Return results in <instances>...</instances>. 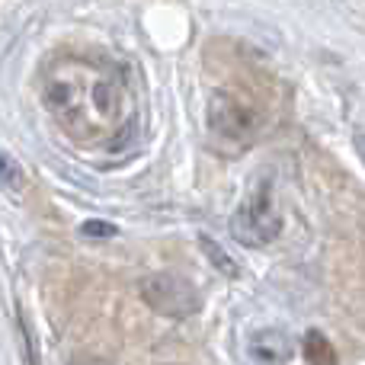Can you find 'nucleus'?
I'll use <instances>...</instances> for the list:
<instances>
[{"label": "nucleus", "instance_id": "f03ea898", "mask_svg": "<svg viewBox=\"0 0 365 365\" xmlns=\"http://www.w3.org/2000/svg\"><path fill=\"white\" fill-rule=\"evenodd\" d=\"M205 135L208 145L218 154H237L250 151L263 135V115L231 90H215L205 103Z\"/></svg>", "mask_w": 365, "mask_h": 365}, {"label": "nucleus", "instance_id": "f257e3e1", "mask_svg": "<svg viewBox=\"0 0 365 365\" xmlns=\"http://www.w3.org/2000/svg\"><path fill=\"white\" fill-rule=\"evenodd\" d=\"M38 100L58 132L77 145H115L132 132V83L106 58L61 55L48 61L38 77Z\"/></svg>", "mask_w": 365, "mask_h": 365}, {"label": "nucleus", "instance_id": "20e7f679", "mask_svg": "<svg viewBox=\"0 0 365 365\" xmlns=\"http://www.w3.org/2000/svg\"><path fill=\"white\" fill-rule=\"evenodd\" d=\"M282 231V215L269 195V186H259L234 215V234L250 247H269Z\"/></svg>", "mask_w": 365, "mask_h": 365}, {"label": "nucleus", "instance_id": "39448f33", "mask_svg": "<svg viewBox=\"0 0 365 365\" xmlns=\"http://www.w3.org/2000/svg\"><path fill=\"white\" fill-rule=\"evenodd\" d=\"M250 353L263 365H285L292 359V340L282 330H259L250 340Z\"/></svg>", "mask_w": 365, "mask_h": 365}, {"label": "nucleus", "instance_id": "0eeeda50", "mask_svg": "<svg viewBox=\"0 0 365 365\" xmlns=\"http://www.w3.org/2000/svg\"><path fill=\"white\" fill-rule=\"evenodd\" d=\"M199 244H202V250H205V253H208V257H212V263H215V266H218V269H221V272H225V276H237V263H234V259H231V257H227V253H225V250H221V247H218V244H215V240H212V237H202V240H199Z\"/></svg>", "mask_w": 365, "mask_h": 365}, {"label": "nucleus", "instance_id": "7ed1b4c3", "mask_svg": "<svg viewBox=\"0 0 365 365\" xmlns=\"http://www.w3.org/2000/svg\"><path fill=\"white\" fill-rule=\"evenodd\" d=\"M138 298L160 317L186 321L202 311V295L186 276L177 272H151L138 282Z\"/></svg>", "mask_w": 365, "mask_h": 365}, {"label": "nucleus", "instance_id": "423d86ee", "mask_svg": "<svg viewBox=\"0 0 365 365\" xmlns=\"http://www.w3.org/2000/svg\"><path fill=\"white\" fill-rule=\"evenodd\" d=\"M304 359L311 365H336L334 346L321 334H308V340H304Z\"/></svg>", "mask_w": 365, "mask_h": 365}]
</instances>
